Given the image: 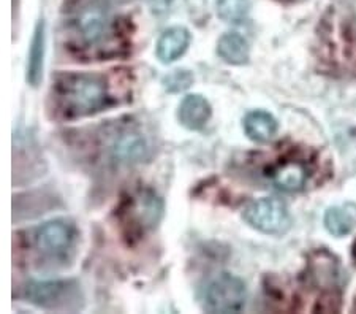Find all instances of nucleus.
<instances>
[{
	"instance_id": "1",
	"label": "nucleus",
	"mask_w": 356,
	"mask_h": 314,
	"mask_svg": "<svg viewBox=\"0 0 356 314\" xmlns=\"http://www.w3.org/2000/svg\"><path fill=\"white\" fill-rule=\"evenodd\" d=\"M51 100L56 118L74 121L119 104L111 78L97 72H67L53 79Z\"/></svg>"
},
{
	"instance_id": "2",
	"label": "nucleus",
	"mask_w": 356,
	"mask_h": 314,
	"mask_svg": "<svg viewBox=\"0 0 356 314\" xmlns=\"http://www.w3.org/2000/svg\"><path fill=\"white\" fill-rule=\"evenodd\" d=\"M86 61H110L127 53V42L108 11L90 5L79 11L70 27V47Z\"/></svg>"
},
{
	"instance_id": "3",
	"label": "nucleus",
	"mask_w": 356,
	"mask_h": 314,
	"mask_svg": "<svg viewBox=\"0 0 356 314\" xmlns=\"http://www.w3.org/2000/svg\"><path fill=\"white\" fill-rule=\"evenodd\" d=\"M22 297L29 304L46 311L76 313L84 306L81 285L73 279L31 281L22 288Z\"/></svg>"
},
{
	"instance_id": "4",
	"label": "nucleus",
	"mask_w": 356,
	"mask_h": 314,
	"mask_svg": "<svg viewBox=\"0 0 356 314\" xmlns=\"http://www.w3.org/2000/svg\"><path fill=\"white\" fill-rule=\"evenodd\" d=\"M78 242L76 226L59 218L38 226L32 233V246L43 262L64 264L70 260Z\"/></svg>"
},
{
	"instance_id": "5",
	"label": "nucleus",
	"mask_w": 356,
	"mask_h": 314,
	"mask_svg": "<svg viewBox=\"0 0 356 314\" xmlns=\"http://www.w3.org/2000/svg\"><path fill=\"white\" fill-rule=\"evenodd\" d=\"M105 152L114 164L135 165L151 157V143L136 124H120L105 136Z\"/></svg>"
},
{
	"instance_id": "6",
	"label": "nucleus",
	"mask_w": 356,
	"mask_h": 314,
	"mask_svg": "<svg viewBox=\"0 0 356 314\" xmlns=\"http://www.w3.org/2000/svg\"><path fill=\"white\" fill-rule=\"evenodd\" d=\"M244 221L266 235H284L291 227V216L282 200L265 197L247 205Z\"/></svg>"
},
{
	"instance_id": "7",
	"label": "nucleus",
	"mask_w": 356,
	"mask_h": 314,
	"mask_svg": "<svg viewBox=\"0 0 356 314\" xmlns=\"http://www.w3.org/2000/svg\"><path fill=\"white\" fill-rule=\"evenodd\" d=\"M247 301V289L243 279L220 273L208 284L204 292V308L209 313H239Z\"/></svg>"
},
{
	"instance_id": "8",
	"label": "nucleus",
	"mask_w": 356,
	"mask_h": 314,
	"mask_svg": "<svg viewBox=\"0 0 356 314\" xmlns=\"http://www.w3.org/2000/svg\"><path fill=\"white\" fill-rule=\"evenodd\" d=\"M163 214V202L151 191H143L130 200L127 218L138 230H151L157 227Z\"/></svg>"
},
{
	"instance_id": "9",
	"label": "nucleus",
	"mask_w": 356,
	"mask_h": 314,
	"mask_svg": "<svg viewBox=\"0 0 356 314\" xmlns=\"http://www.w3.org/2000/svg\"><path fill=\"white\" fill-rule=\"evenodd\" d=\"M268 176L274 187L284 191V192H296L301 191L306 186L309 178L307 165L302 161H296V159H290V161H284L275 164L274 167L268 171Z\"/></svg>"
},
{
	"instance_id": "10",
	"label": "nucleus",
	"mask_w": 356,
	"mask_h": 314,
	"mask_svg": "<svg viewBox=\"0 0 356 314\" xmlns=\"http://www.w3.org/2000/svg\"><path fill=\"white\" fill-rule=\"evenodd\" d=\"M212 114L209 102L200 94H192L184 97L179 105L177 118L181 124L188 130H201L208 124Z\"/></svg>"
},
{
	"instance_id": "11",
	"label": "nucleus",
	"mask_w": 356,
	"mask_h": 314,
	"mask_svg": "<svg viewBox=\"0 0 356 314\" xmlns=\"http://www.w3.org/2000/svg\"><path fill=\"white\" fill-rule=\"evenodd\" d=\"M191 45V32L186 27H170L157 43V57L162 64H171L186 53Z\"/></svg>"
},
{
	"instance_id": "12",
	"label": "nucleus",
	"mask_w": 356,
	"mask_h": 314,
	"mask_svg": "<svg viewBox=\"0 0 356 314\" xmlns=\"http://www.w3.org/2000/svg\"><path fill=\"white\" fill-rule=\"evenodd\" d=\"M44 53H46V24L44 21H38L33 31L31 42V49L27 56V75L26 79L32 88L42 83L44 68Z\"/></svg>"
},
{
	"instance_id": "13",
	"label": "nucleus",
	"mask_w": 356,
	"mask_h": 314,
	"mask_svg": "<svg viewBox=\"0 0 356 314\" xmlns=\"http://www.w3.org/2000/svg\"><path fill=\"white\" fill-rule=\"evenodd\" d=\"M243 125L245 135L257 143H266L274 139V135L277 134L279 129V124L273 114L263 110H254L247 113Z\"/></svg>"
},
{
	"instance_id": "14",
	"label": "nucleus",
	"mask_w": 356,
	"mask_h": 314,
	"mask_svg": "<svg viewBox=\"0 0 356 314\" xmlns=\"http://www.w3.org/2000/svg\"><path fill=\"white\" fill-rule=\"evenodd\" d=\"M217 54L227 64L244 65L249 62L250 48L247 40L238 32H227L219 38L217 43Z\"/></svg>"
},
{
	"instance_id": "15",
	"label": "nucleus",
	"mask_w": 356,
	"mask_h": 314,
	"mask_svg": "<svg viewBox=\"0 0 356 314\" xmlns=\"http://www.w3.org/2000/svg\"><path fill=\"white\" fill-rule=\"evenodd\" d=\"M325 227L331 235L343 237L356 227V205L346 203L332 207L325 213Z\"/></svg>"
},
{
	"instance_id": "16",
	"label": "nucleus",
	"mask_w": 356,
	"mask_h": 314,
	"mask_svg": "<svg viewBox=\"0 0 356 314\" xmlns=\"http://www.w3.org/2000/svg\"><path fill=\"white\" fill-rule=\"evenodd\" d=\"M217 15L225 22L239 24L243 22L250 10V0H217Z\"/></svg>"
},
{
	"instance_id": "17",
	"label": "nucleus",
	"mask_w": 356,
	"mask_h": 314,
	"mask_svg": "<svg viewBox=\"0 0 356 314\" xmlns=\"http://www.w3.org/2000/svg\"><path fill=\"white\" fill-rule=\"evenodd\" d=\"M193 83V75L188 70H175L163 78V86L168 93H181L191 88Z\"/></svg>"
}]
</instances>
